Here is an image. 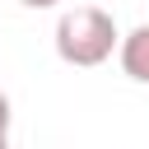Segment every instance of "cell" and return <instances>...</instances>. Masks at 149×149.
<instances>
[{"mask_svg": "<svg viewBox=\"0 0 149 149\" xmlns=\"http://www.w3.org/2000/svg\"><path fill=\"white\" fill-rule=\"evenodd\" d=\"M28 9H51V5H61V0H23Z\"/></svg>", "mask_w": 149, "mask_h": 149, "instance_id": "obj_4", "label": "cell"}, {"mask_svg": "<svg viewBox=\"0 0 149 149\" xmlns=\"http://www.w3.org/2000/svg\"><path fill=\"white\" fill-rule=\"evenodd\" d=\"M121 47V33H116V19L98 5H74L56 19V56L65 65H79V70H93L102 65L112 51Z\"/></svg>", "mask_w": 149, "mask_h": 149, "instance_id": "obj_1", "label": "cell"}, {"mask_svg": "<svg viewBox=\"0 0 149 149\" xmlns=\"http://www.w3.org/2000/svg\"><path fill=\"white\" fill-rule=\"evenodd\" d=\"M0 149H9V135H0Z\"/></svg>", "mask_w": 149, "mask_h": 149, "instance_id": "obj_5", "label": "cell"}, {"mask_svg": "<svg viewBox=\"0 0 149 149\" xmlns=\"http://www.w3.org/2000/svg\"><path fill=\"white\" fill-rule=\"evenodd\" d=\"M9 116H14V112H9V98H5V93H0V135H5V130H9Z\"/></svg>", "mask_w": 149, "mask_h": 149, "instance_id": "obj_3", "label": "cell"}, {"mask_svg": "<svg viewBox=\"0 0 149 149\" xmlns=\"http://www.w3.org/2000/svg\"><path fill=\"white\" fill-rule=\"evenodd\" d=\"M121 70L135 79V84H149V23H140L130 37H121Z\"/></svg>", "mask_w": 149, "mask_h": 149, "instance_id": "obj_2", "label": "cell"}]
</instances>
